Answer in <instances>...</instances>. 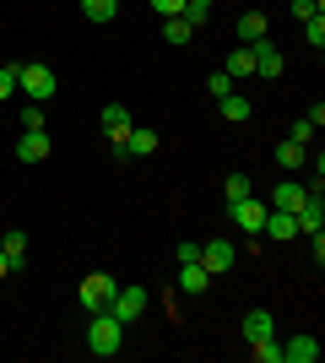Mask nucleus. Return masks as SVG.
<instances>
[{
    "instance_id": "nucleus-1",
    "label": "nucleus",
    "mask_w": 325,
    "mask_h": 363,
    "mask_svg": "<svg viewBox=\"0 0 325 363\" xmlns=\"http://www.w3.org/2000/svg\"><path fill=\"white\" fill-rule=\"evenodd\" d=\"M87 347H93L98 358H114V352L125 347V325L108 315V309H98V315H93V325H87Z\"/></svg>"
},
{
    "instance_id": "nucleus-2",
    "label": "nucleus",
    "mask_w": 325,
    "mask_h": 363,
    "mask_svg": "<svg viewBox=\"0 0 325 363\" xmlns=\"http://www.w3.org/2000/svg\"><path fill=\"white\" fill-rule=\"evenodd\" d=\"M16 87L28 92V104H49L55 98V65H44V60L16 65Z\"/></svg>"
},
{
    "instance_id": "nucleus-3",
    "label": "nucleus",
    "mask_w": 325,
    "mask_h": 363,
    "mask_svg": "<svg viewBox=\"0 0 325 363\" xmlns=\"http://www.w3.org/2000/svg\"><path fill=\"white\" fill-rule=\"evenodd\" d=\"M114 293H120V282H114L108 272H93V277H81V309H87V315L108 309V303H114Z\"/></svg>"
},
{
    "instance_id": "nucleus-4",
    "label": "nucleus",
    "mask_w": 325,
    "mask_h": 363,
    "mask_svg": "<svg viewBox=\"0 0 325 363\" xmlns=\"http://www.w3.org/2000/svg\"><path fill=\"white\" fill-rule=\"evenodd\" d=\"M249 55H255V76H261V82H277V76H282V65H287L271 33H266V38H255V44H249Z\"/></svg>"
},
{
    "instance_id": "nucleus-5",
    "label": "nucleus",
    "mask_w": 325,
    "mask_h": 363,
    "mask_svg": "<svg viewBox=\"0 0 325 363\" xmlns=\"http://www.w3.org/2000/svg\"><path fill=\"white\" fill-rule=\"evenodd\" d=\"M147 303H152V298H147V288H120V293H114V303H108V315L120 320V325H136V320L147 315Z\"/></svg>"
},
{
    "instance_id": "nucleus-6",
    "label": "nucleus",
    "mask_w": 325,
    "mask_h": 363,
    "mask_svg": "<svg viewBox=\"0 0 325 363\" xmlns=\"http://www.w3.org/2000/svg\"><path fill=\"white\" fill-rule=\"evenodd\" d=\"M266 212H271V206H266V201H255V196H244V201H233V206H228V217L244 228V233H261Z\"/></svg>"
},
{
    "instance_id": "nucleus-7",
    "label": "nucleus",
    "mask_w": 325,
    "mask_h": 363,
    "mask_svg": "<svg viewBox=\"0 0 325 363\" xmlns=\"http://www.w3.org/2000/svg\"><path fill=\"white\" fill-rule=\"evenodd\" d=\"M233 260H239V250H233L228 239H212V244H201V266H206L212 277H222V272L233 266Z\"/></svg>"
},
{
    "instance_id": "nucleus-8",
    "label": "nucleus",
    "mask_w": 325,
    "mask_h": 363,
    "mask_svg": "<svg viewBox=\"0 0 325 363\" xmlns=\"http://www.w3.org/2000/svg\"><path fill=\"white\" fill-rule=\"evenodd\" d=\"M206 288H212V272H206L201 260H179V293H190V298H201Z\"/></svg>"
},
{
    "instance_id": "nucleus-9",
    "label": "nucleus",
    "mask_w": 325,
    "mask_h": 363,
    "mask_svg": "<svg viewBox=\"0 0 325 363\" xmlns=\"http://www.w3.org/2000/svg\"><path fill=\"white\" fill-rule=\"evenodd\" d=\"M49 157V130H22L16 136V163H44Z\"/></svg>"
},
{
    "instance_id": "nucleus-10",
    "label": "nucleus",
    "mask_w": 325,
    "mask_h": 363,
    "mask_svg": "<svg viewBox=\"0 0 325 363\" xmlns=\"http://www.w3.org/2000/svg\"><path fill=\"white\" fill-rule=\"evenodd\" d=\"M261 233L271 244H287V239H298V223H293V212H277V206H271V212H266V223H261Z\"/></svg>"
},
{
    "instance_id": "nucleus-11",
    "label": "nucleus",
    "mask_w": 325,
    "mask_h": 363,
    "mask_svg": "<svg viewBox=\"0 0 325 363\" xmlns=\"http://www.w3.org/2000/svg\"><path fill=\"white\" fill-rule=\"evenodd\" d=\"M293 223H298V233H320L325 228V206H320V196H304L293 206Z\"/></svg>"
},
{
    "instance_id": "nucleus-12",
    "label": "nucleus",
    "mask_w": 325,
    "mask_h": 363,
    "mask_svg": "<svg viewBox=\"0 0 325 363\" xmlns=\"http://www.w3.org/2000/svg\"><path fill=\"white\" fill-rule=\"evenodd\" d=\"M239 331H244V342H261V336H277V320H271V309H249Z\"/></svg>"
},
{
    "instance_id": "nucleus-13",
    "label": "nucleus",
    "mask_w": 325,
    "mask_h": 363,
    "mask_svg": "<svg viewBox=\"0 0 325 363\" xmlns=\"http://www.w3.org/2000/svg\"><path fill=\"white\" fill-rule=\"evenodd\" d=\"M103 136L114 141V147L130 136V108H125V104H108V108H103Z\"/></svg>"
},
{
    "instance_id": "nucleus-14",
    "label": "nucleus",
    "mask_w": 325,
    "mask_h": 363,
    "mask_svg": "<svg viewBox=\"0 0 325 363\" xmlns=\"http://www.w3.org/2000/svg\"><path fill=\"white\" fill-rule=\"evenodd\" d=\"M320 358V342L314 336H293L287 347H282V363H314Z\"/></svg>"
},
{
    "instance_id": "nucleus-15",
    "label": "nucleus",
    "mask_w": 325,
    "mask_h": 363,
    "mask_svg": "<svg viewBox=\"0 0 325 363\" xmlns=\"http://www.w3.org/2000/svg\"><path fill=\"white\" fill-rule=\"evenodd\" d=\"M217 108H222V120H228V125H244L249 120V98H244V92H222Z\"/></svg>"
},
{
    "instance_id": "nucleus-16",
    "label": "nucleus",
    "mask_w": 325,
    "mask_h": 363,
    "mask_svg": "<svg viewBox=\"0 0 325 363\" xmlns=\"http://www.w3.org/2000/svg\"><path fill=\"white\" fill-rule=\"evenodd\" d=\"M309 196V184H298V179H282L277 184V196H271V206H277V212H293L298 201Z\"/></svg>"
},
{
    "instance_id": "nucleus-17",
    "label": "nucleus",
    "mask_w": 325,
    "mask_h": 363,
    "mask_svg": "<svg viewBox=\"0 0 325 363\" xmlns=\"http://www.w3.org/2000/svg\"><path fill=\"white\" fill-rule=\"evenodd\" d=\"M120 147L130 152V157H152L157 152V130H136V125H130V136H125Z\"/></svg>"
},
{
    "instance_id": "nucleus-18",
    "label": "nucleus",
    "mask_w": 325,
    "mask_h": 363,
    "mask_svg": "<svg viewBox=\"0 0 325 363\" xmlns=\"http://www.w3.org/2000/svg\"><path fill=\"white\" fill-rule=\"evenodd\" d=\"M0 250H6V260H11V272H22V266H28V233H6V239H0Z\"/></svg>"
},
{
    "instance_id": "nucleus-19",
    "label": "nucleus",
    "mask_w": 325,
    "mask_h": 363,
    "mask_svg": "<svg viewBox=\"0 0 325 363\" xmlns=\"http://www.w3.org/2000/svg\"><path fill=\"white\" fill-rule=\"evenodd\" d=\"M228 76H233V82H249V76H255V55H249V44H239L228 55Z\"/></svg>"
},
{
    "instance_id": "nucleus-20",
    "label": "nucleus",
    "mask_w": 325,
    "mask_h": 363,
    "mask_svg": "<svg viewBox=\"0 0 325 363\" xmlns=\"http://www.w3.org/2000/svg\"><path fill=\"white\" fill-rule=\"evenodd\" d=\"M163 38H169V44H190V38H195V22H190V16H163Z\"/></svg>"
},
{
    "instance_id": "nucleus-21",
    "label": "nucleus",
    "mask_w": 325,
    "mask_h": 363,
    "mask_svg": "<svg viewBox=\"0 0 325 363\" xmlns=\"http://www.w3.org/2000/svg\"><path fill=\"white\" fill-rule=\"evenodd\" d=\"M114 11H120V0H81V16H87V22H98V28H103V22H114Z\"/></svg>"
},
{
    "instance_id": "nucleus-22",
    "label": "nucleus",
    "mask_w": 325,
    "mask_h": 363,
    "mask_svg": "<svg viewBox=\"0 0 325 363\" xmlns=\"http://www.w3.org/2000/svg\"><path fill=\"white\" fill-rule=\"evenodd\" d=\"M266 33H271V28H266L261 11H244V16H239V38H244V44H255V38H266Z\"/></svg>"
},
{
    "instance_id": "nucleus-23",
    "label": "nucleus",
    "mask_w": 325,
    "mask_h": 363,
    "mask_svg": "<svg viewBox=\"0 0 325 363\" xmlns=\"http://www.w3.org/2000/svg\"><path fill=\"white\" fill-rule=\"evenodd\" d=\"M277 163L282 168H304V163H309V147H298V141H277Z\"/></svg>"
},
{
    "instance_id": "nucleus-24",
    "label": "nucleus",
    "mask_w": 325,
    "mask_h": 363,
    "mask_svg": "<svg viewBox=\"0 0 325 363\" xmlns=\"http://www.w3.org/2000/svg\"><path fill=\"white\" fill-rule=\"evenodd\" d=\"M244 196H255V184H249V174H228V184H222V201H244Z\"/></svg>"
},
{
    "instance_id": "nucleus-25",
    "label": "nucleus",
    "mask_w": 325,
    "mask_h": 363,
    "mask_svg": "<svg viewBox=\"0 0 325 363\" xmlns=\"http://www.w3.org/2000/svg\"><path fill=\"white\" fill-rule=\"evenodd\" d=\"M249 358H255V363H282L277 336H261V342H249Z\"/></svg>"
},
{
    "instance_id": "nucleus-26",
    "label": "nucleus",
    "mask_w": 325,
    "mask_h": 363,
    "mask_svg": "<svg viewBox=\"0 0 325 363\" xmlns=\"http://www.w3.org/2000/svg\"><path fill=\"white\" fill-rule=\"evenodd\" d=\"M304 38H309L314 49H325V11H320V16H309V22H304Z\"/></svg>"
},
{
    "instance_id": "nucleus-27",
    "label": "nucleus",
    "mask_w": 325,
    "mask_h": 363,
    "mask_svg": "<svg viewBox=\"0 0 325 363\" xmlns=\"http://www.w3.org/2000/svg\"><path fill=\"white\" fill-rule=\"evenodd\" d=\"M287 141H298V147H309V141H314V125H309V120H293V125H287Z\"/></svg>"
},
{
    "instance_id": "nucleus-28",
    "label": "nucleus",
    "mask_w": 325,
    "mask_h": 363,
    "mask_svg": "<svg viewBox=\"0 0 325 363\" xmlns=\"http://www.w3.org/2000/svg\"><path fill=\"white\" fill-rule=\"evenodd\" d=\"M22 130H44V104H28V108H22Z\"/></svg>"
},
{
    "instance_id": "nucleus-29",
    "label": "nucleus",
    "mask_w": 325,
    "mask_h": 363,
    "mask_svg": "<svg viewBox=\"0 0 325 363\" xmlns=\"http://www.w3.org/2000/svg\"><path fill=\"white\" fill-rule=\"evenodd\" d=\"M185 16L195 22V28H201L206 16H212V0H185Z\"/></svg>"
},
{
    "instance_id": "nucleus-30",
    "label": "nucleus",
    "mask_w": 325,
    "mask_h": 363,
    "mask_svg": "<svg viewBox=\"0 0 325 363\" xmlns=\"http://www.w3.org/2000/svg\"><path fill=\"white\" fill-rule=\"evenodd\" d=\"M325 11V0H293V16L298 22H309V16H320Z\"/></svg>"
},
{
    "instance_id": "nucleus-31",
    "label": "nucleus",
    "mask_w": 325,
    "mask_h": 363,
    "mask_svg": "<svg viewBox=\"0 0 325 363\" xmlns=\"http://www.w3.org/2000/svg\"><path fill=\"white\" fill-rule=\"evenodd\" d=\"M233 87H239V82H233L228 71H217L212 82H206V92H212V98H222V92H233Z\"/></svg>"
},
{
    "instance_id": "nucleus-32",
    "label": "nucleus",
    "mask_w": 325,
    "mask_h": 363,
    "mask_svg": "<svg viewBox=\"0 0 325 363\" xmlns=\"http://www.w3.org/2000/svg\"><path fill=\"white\" fill-rule=\"evenodd\" d=\"M16 92V65H0V104Z\"/></svg>"
},
{
    "instance_id": "nucleus-33",
    "label": "nucleus",
    "mask_w": 325,
    "mask_h": 363,
    "mask_svg": "<svg viewBox=\"0 0 325 363\" xmlns=\"http://www.w3.org/2000/svg\"><path fill=\"white\" fill-rule=\"evenodd\" d=\"M157 16H185V0H152Z\"/></svg>"
},
{
    "instance_id": "nucleus-34",
    "label": "nucleus",
    "mask_w": 325,
    "mask_h": 363,
    "mask_svg": "<svg viewBox=\"0 0 325 363\" xmlns=\"http://www.w3.org/2000/svg\"><path fill=\"white\" fill-rule=\"evenodd\" d=\"M6 272H11V260H6V250H0V282H6Z\"/></svg>"
}]
</instances>
